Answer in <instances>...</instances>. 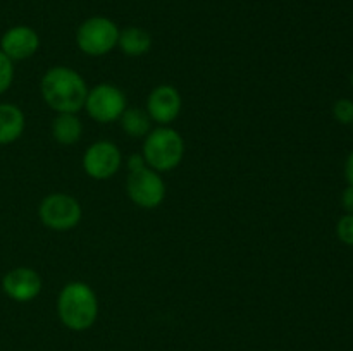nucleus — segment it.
<instances>
[{
    "mask_svg": "<svg viewBox=\"0 0 353 351\" xmlns=\"http://www.w3.org/2000/svg\"><path fill=\"white\" fill-rule=\"evenodd\" d=\"M40 92L45 103L57 114H76L85 107L88 86L74 69L55 65L41 78Z\"/></svg>",
    "mask_w": 353,
    "mask_h": 351,
    "instance_id": "1",
    "label": "nucleus"
},
{
    "mask_svg": "<svg viewBox=\"0 0 353 351\" xmlns=\"http://www.w3.org/2000/svg\"><path fill=\"white\" fill-rule=\"evenodd\" d=\"M57 313L68 329L76 332L88 330L99 317V299L95 291L86 282H69L59 292Z\"/></svg>",
    "mask_w": 353,
    "mask_h": 351,
    "instance_id": "2",
    "label": "nucleus"
},
{
    "mask_svg": "<svg viewBox=\"0 0 353 351\" xmlns=\"http://www.w3.org/2000/svg\"><path fill=\"white\" fill-rule=\"evenodd\" d=\"M141 155L148 167L154 171H172L181 164L183 155H185V141L181 134L172 127H157L145 136Z\"/></svg>",
    "mask_w": 353,
    "mask_h": 351,
    "instance_id": "3",
    "label": "nucleus"
},
{
    "mask_svg": "<svg viewBox=\"0 0 353 351\" xmlns=\"http://www.w3.org/2000/svg\"><path fill=\"white\" fill-rule=\"evenodd\" d=\"M119 40V28L107 17L97 16L86 19L76 33V43L83 54L90 57H102L109 54Z\"/></svg>",
    "mask_w": 353,
    "mask_h": 351,
    "instance_id": "4",
    "label": "nucleus"
},
{
    "mask_svg": "<svg viewBox=\"0 0 353 351\" xmlns=\"http://www.w3.org/2000/svg\"><path fill=\"white\" fill-rule=\"evenodd\" d=\"M83 210L78 200L65 193H52L41 200L38 217L52 231H69L81 220Z\"/></svg>",
    "mask_w": 353,
    "mask_h": 351,
    "instance_id": "5",
    "label": "nucleus"
},
{
    "mask_svg": "<svg viewBox=\"0 0 353 351\" xmlns=\"http://www.w3.org/2000/svg\"><path fill=\"white\" fill-rule=\"evenodd\" d=\"M126 107V95L117 86L102 83V85H97L95 88L88 89L83 109H86V112L93 120L100 124H107L119 120Z\"/></svg>",
    "mask_w": 353,
    "mask_h": 351,
    "instance_id": "6",
    "label": "nucleus"
},
{
    "mask_svg": "<svg viewBox=\"0 0 353 351\" xmlns=\"http://www.w3.org/2000/svg\"><path fill=\"white\" fill-rule=\"evenodd\" d=\"M126 191L131 202L141 209H157L165 198V182L157 171L145 167L141 171L130 172L126 181Z\"/></svg>",
    "mask_w": 353,
    "mask_h": 351,
    "instance_id": "7",
    "label": "nucleus"
},
{
    "mask_svg": "<svg viewBox=\"0 0 353 351\" xmlns=\"http://www.w3.org/2000/svg\"><path fill=\"white\" fill-rule=\"evenodd\" d=\"M123 155L112 141H95L86 148L83 155V169L86 174L97 181H105L116 176L121 169Z\"/></svg>",
    "mask_w": 353,
    "mask_h": 351,
    "instance_id": "8",
    "label": "nucleus"
},
{
    "mask_svg": "<svg viewBox=\"0 0 353 351\" xmlns=\"http://www.w3.org/2000/svg\"><path fill=\"white\" fill-rule=\"evenodd\" d=\"M183 107L181 95L171 85H161L150 92L147 98V114L161 126H168L179 116Z\"/></svg>",
    "mask_w": 353,
    "mask_h": 351,
    "instance_id": "9",
    "label": "nucleus"
},
{
    "mask_svg": "<svg viewBox=\"0 0 353 351\" xmlns=\"http://www.w3.org/2000/svg\"><path fill=\"white\" fill-rule=\"evenodd\" d=\"M2 289L14 301H31V299H34L40 295L41 277L34 268L16 267L3 275Z\"/></svg>",
    "mask_w": 353,
    "mask_h": 351,
    "instance_id": "10",
    "label": "nucleus"
},
{
    "mask_svg": "<svg viewBox=\"0 0 353 351\" xmlns=\"http://www.w3.org/2000/svg\"><path fill=\"white\" fill-rule=\"evenodd\" d=\"M38 48H40V36L30 26L10 28L0 40V50L12 62L33 57Z\"/></svg>",
    "mask_w": 353,
    "mask_h": 351,
    "instance_id": "11",
    "label": "nucleus"
},
{
    "mask_svg": "<svg viewBox=\"0 0 353 351\" xmlns=\"http://www.w3.org/2000/svg\"><path fill=\"white\" fill-rule=\"evenodd\" d=\"M24 131V114L14 103H0V145L19 140Z\"/></svg>",
    "mask_w": 353,
    "mask_h": 351,
    "instance_id": "12",
    "label": "nucleus"
},
{
    "mask_svg": "<svg viewBox=\"0 0 353 351\" xmlns=\"http://www.w3.org/2000/svg\"><path fill=\"white\" fill-rule=\"evenodd\" d=\"M117 45L128 57H141L147 54L152 47V36L147 30L137 26L124 28L119 31V40Z\"/></svg>",
    "mask_w": 353,
    "mask_h": 351,
    "instance_id": "13",
    "label": "nucleus"
},
{
    "mask_svg": "<svg viewBox=\"0 0 353 351\" xmlns=\"http://www.w3.org/2000/svg\"><path fill=\"white\" fill-rule=\"evenodd\" d=\"M52 138L57 141L59 145H74L79 141L83 133L81 120L76 117V114H57L54 120H52Z\"/></svg>",
    "mask_w": 353,
    "mask_h": 351,
    "instance_id": "14",
    "label": "nucleus"
},
{
    "mask_svg": "<svg viewBox=\"0 0 353 351\" xmlns=\"http://www.w3.org/2000/svg\"><path fill=\"white\" fill-rule=\"evenodd\" d=\"M121 127H123L124 133L131 138H143L150 133V117L145 110L137 109H128L123 112V116L119 117Z\"/></svg>",
    "mask_w": 353,
    "mask_h": 351,
    "instance_id": "15",
    "label": "nucleus"
},
{
    "mask_svg": "<svg viewBox=\"0 0 353 351\" xmlns=\"http://www.w3.org/2000/svg\"><path fill=\"white\" fill-rule=\"evenodd\" d=\"M14 79V64L2 50H0V95L9 89Z\"/></svg>",
    "mask_w": 353,
    "mask_h": 351,
    "instance_id": "16",
    "label": "nucleus"
},
{
    "mask_svg": "<svg viewBox=\"0 0 353 351\" xmlns=\"http://www.w3.org/2000/svg\"><path fill=\"white\" fill-rule=\"evenodd\" d=\"M333 116L338 123L353 124V102L348 98L338 100L333 105Z\"/></svg>",
    "mask_w": 353,
    "mask_h": 351,
    "instance_id": "17",
    "label": "nucleus"
},
{
    "mask_svg": "<svg viewBox=\"0 0 353 351\" xmlns=\"http://www.w3.org/2000/svg\"><path fill=\"white\" fill-rule=\"evenodd\" d=\"M336 233L345 244L353 246V213H347L345 217H341L336 226Z\"/></svg>",
    "mask_w": 353,
    "mask_h": 351,
    "instance_id": "18",
    "label": "nucleus"
},
{
    "mask_svg": "<svg viewBox=\"0 0 353 351\" xmlns=\"http://www.w3.org/2000/svg\"><path fill=\"white\" fill-rule=\"evenodd\" d=\"M148 167L147 162H145L143 155H131L130 158H128V171L130 172H137V171H141V169Z\"/></svg>",
    "mask_w": 353,
    "mask_h": 351,
    "instance_id": "19",
    "label": "nucleus"
},
{
    "mask_svg": "<svg viewBox=\"0 0 353 351\" xmlns=\"http://www.w3.org/2000/svg\"><path fill=\"white\" fill-rule=\"evenodd\" d=\"M341 202H343L345 210L348 213H353V186H348L343 191V196H341Z\"/></svg>",
    "mask_w": 353,
    "mask_h": 351,
    "instance_id": "20",
    "label": "nucleus"
},
{
    "mask_svg": "<svg viewBox=\"0 0 353 351\" xmlns=\"http://www.w3.org/2000/svg\"><path fill=\"white\" fill-rule=\"evenodd\" d=\"M345 176H347L348 184L353 186V151L350 155H348L347 164H345Z\"/></svg>",
    "mask_w": 353,
    "mask_h": 351,
    "instance_id": "21",
    "label": "nucleus"
},
{
    "mask_svg": "<svg viewBox=\"0 0 353 351\" xmlns=\"http://www.w3.org/2000/svg\"><path fill=\"white\" fill-rule=\"evenodd\" d=\"M352 86H353V74H352Z\"/></svg>",
    "mask_w": 353,
    "mask_h": 351,
    "instance_id": "22",
    "label": "nucleus"
}]
</instances>
